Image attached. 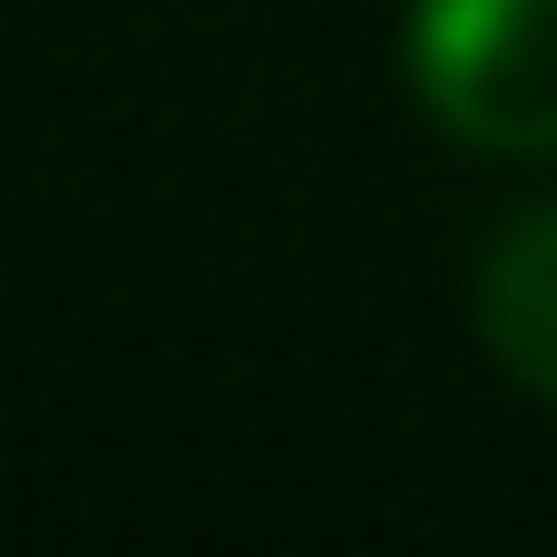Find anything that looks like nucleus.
Listing matches in <instances>:
<instances>
[{"mask_svg": "<svg viewBox=\"0 0 557 557\" xmlns=\"http://www.w3.org/2000/svg\"><path fill=\"white\" fill-rule=\"evenodd\" d=\"M401 69L480 157H557V0H411Z\"/></svg>", "mask_w": 557, "mask_h": 557, "instance_id": "1", "label": "nucleus"}, {"mask_svg": "<svg viewBox=\"0 0 557 557\" xmlns=\"http://www.w3.org/2000/svg\"><path fill=\"white\" fill-rule=\"evenodd\" d=\"M470 323L490 343V362L557 411V206H529L490 235L480 284H470Z\"/></svg>", "mask_w": 557, "mask_h": 557, "instance_id": "2", "label": "nucleus"}]
</instances>
